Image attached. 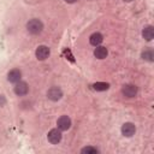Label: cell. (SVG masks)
I'll return each instance as SVG.
<instances>
[{"label":"cell","instance_id":"cell-13","mask_svg":"<svg viewBox=\"0 0 154 154\" xmlns=\"http://www.w3.org/2000/svg\"><path fill=\"white\" fill-rule=\"evenodd\" d=\"M108 88H109V84L106 82H96L93 84V89L97 91H103V90H107Z\"/></svg>","mask_w":154,"mask_h":154},{"label":"cell","instance_id":"cell-6","mask_svg":"<svg viewBox=\"0 0 154 154\" xmlns=\"http://www.w3.org/2000/svg\"><path fill=\"white\" fill-rule=\"evenodd\" d=\"M28 91H29V85L25 82H20L19 81V82L16 83V85H14V93H16V95L24 96V95L28 94Z\"/></svg>","mask_w":154,"mask_h":154},{"label":"cell","instance_id":"cell-16","mask_svg":"<svg viewBox=\"0 0 154 154\" xmlns=\"http://www.w3.org/2000/svg\"><path fill=\"white\" fill-rule=\"evenodd\" d=\"M5 103H6V99H5V96H4V95H0V107L4 106Z\"/></svg>","mask_w":154,"mask_h":154},{"label":"cell","instance_id":"cell-15","mask_svg":"<svg viewBox=\"0 0 154 154\" xmlns=\"http://www.w3.org/2000/svg\"><path fill=\"white\" fill-rule=\"evenodd\" d=\"M81 153H87V154H95V153H99V149L95 148V147H91V146H87L84 148L81 149Z\"/></svg>","mask_w":154,"mask_h":154},{"label":"cell","instance_id":"cell-8","mask_svg":"<svg viewBox=\"0 0 154 154\" xmlns=\"http://www.w3.org/2000/svg\"><path fill=\"white\" fill-rule=\"evenodd\" d=\"M136 132V126L132 123H124L122 126V134L126 137H131Z\"/></svg>","mask_w":154,"mask_h":154},{"label":"cell","instance_id":"cell-10","mask_svg":"<svg viewBox=\"0 0 154 154\" xmlns=\"http://www.w3.org/2000/svg\"><path fill=\"white\" fill-rule=\"evenodd\" d=\"M108 54V51L106 47H102V46H96L95 51H94V57L97 58V59H105Z\"/></svg>","mask_w":154,"mask_h":154},{"label":"cell","instance_id":"cell-1","mask_svg":"<svg viewBox=\"0 0 154 154\" xmlns=\"http://www.w3.org/2000/svg\"><path fill=\"white\" fill-rule=\"evenodd\" d=\"M42 29H43V24H42V22H41L40 19H37V18H32V19H30V20L26 23V30H28V32L31 34V35H37V34H40V32L42 31Z\"/></svg>","mask_w":154,"mask_h":154},{"label":"cell","instance_id":"cell-12","mask_svg":"<svg viewBox=\"0 0 154 154\" xmlns=\"http://www.w3.org/2000/svg\"><path fill=\"white\" fill-rule=\"evenodd\" d=\"M102 40H103V37H102V35L100 34V32H94V34H91L90 35V37H89V42H90V45L91 46H99L101 42H102Z\"/></svg>","mask_w":154,"mask_h":154},{"label":"cell","instance_id":"cell-2","mask_svg":"<svg viewBox=\"0 0 154 154\" xmlns=\"http://www.w3.org/2000/svg\"><path fill=\"white\" fill-rule=\"evenodd\" d=\"M61 137H63L61 130H59V129H52L48 131V135H47V140L52 144H58L61 141Z\"/></svg>","mask_w":154,"mask_h":154},{"label":"cell","instance_id":"cell-17","mask_svg":"<svg viewBox=\"0 0 154 154\" xmlns=\"http://www.w3.org/2000/svg\"><path fill=\"white\" fill-rule=\"evenodd\" d=\"M77 0H65V2H67V4H73V2H76Z\"/></svg>","mask_w":154,"mask_h":154},{"label":"cell","instance_id":"cell-5","mask_svg":"<svg viewBox=\"0 0 154 154\" xmlns=\"http://www.w3.org/2000/svg\"><path fill=\"white\" fill-rule=\"evenodd\" d=\"M49 53H51V51H49V48L47 47V46H38L37 48H36V51H35V55H36V58L38 59V60H45V59H47L48 57H49Z\"/></svg>","mask_w":154,"mask_h":154},{"label":"cell","instance_id":"cell-18","mask_svg":"<svg viewBox=\"0 0 154 154\" xmlns=\"http://www.w3.org/2000/svg\"><path fill=\"white\" fill-rule=\"evenodd\" d=\"M124 1H132V0H124Z\"/></svg>","mask_w":154,"mask_h":154},{"label":"cell","instance_id":"cell-4","mask_svg":"<svg viewBox=\"0 0 154 154\" xmlns=\"http://www.w3.org/2000/svg\"><path fill=\"white\" fill-rule=\"evenodd\" d=\"M57 125H58V129L61 130V131L69 130L70 126H71V119H70L67 116H61V117L58 118Z\"/></svg>","mask_w":154,"mask_h":154},{"label":"cell","instance_id":"cell-14","mask_svg":"<svg viewBox=\"0 0 154 154\" xmlns=\"http://www.w3.org/2000/svg\"><path fill=\"white\" fill-rule=\"evenodd\" d=\"M153 58H154V54H153V51L152 49H146L144 52H142V59L143 60L153 61Z\"/></svg>","mask_w":154,"mask_h":154},{"label":"cell","instance_id":"cell-3","mask_svg":"<svg viewBox=\"0 0 154 154\" xmlns=\"http://www.w3.org/2000/svg\"><path fill=\"white\" fill-rule=\"evenodd\" d=\"M61 96H63V91L59 87H52L47 91V97L51 101H58L61 99Z\"/></svg>","mask_w":154,"mask_h":154},{"label":"cell","instance_id":"cell-11","mask_svg":"<svg viewBox=\"0 0 154 154\" xmlns=\"http://www.w3.org/2000/svg\"><path fill=\"white\" fill-rule=\"evenodd\" d=\"M142 36L146 41H152L153 37H154V28L152 25H148L146 26L143 30H142Z\"/></svg>","mask_w":154,"mask_h":154},{"label":"cell","instance_id":"cell-7","mask_svg":"<svg viewBox=\"0 0 154 154\" xmlns=\"http://www.w3.org/2000/svg\"><path fill=\"white\" fill-rule=\"evenodd\" d=\"M122 93L126 97H135L137 95V87L134 84H125L122 88Z\"/></svg>","mask_w":154,"mask_h":154},{"label":"cell","instance_id":"cell-9","mask_svg":"<svg viewBox=\"0 0 154 154\" xmlns=\"http://www.w3.org/2000/svg\"><path fill=\"white\" fill-rule=\"evenodd\" d=\"M20 77H22V72L19 69H13L11 70L8 73H7V81L11 82V83H17L20 81Z\"/></svg>","mask_w":154,"mask_h":154}]
</instances>
